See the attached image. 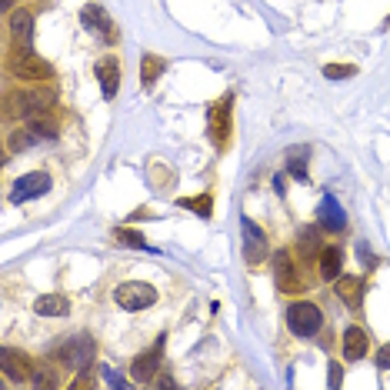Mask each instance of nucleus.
Instances as JSON below:
<instances>
[{
    "label": "nucleus",
    "instance_id": "5701e85b",
    "mask_svg": "<svg viewBox=\"0 0 390 390\" xmlns=\"http://www.w3.org/2000/svg\"><path fill=\"white\" fill-rule=\"evenodd\" d=\"M10 27H14L17 37H24L27 40L30 37V30H33V17L27 14V10H20V14H14V20H10Z\"/></svg>",
    "mask_w": 390,
    "mask_h": 390
},
{
    "label": "nucleus",
    "instance_id": "1a4fd4ad",
    "mask_svg": "<svg viewBox=\"0 0 390 390\" xmlns=\"http://www.w3.org/2000/svg\"><path fill=\"white\" fill-rule=\"evenodd\" d=\"M17 100V110H20V117H44L47 107H50V93H44V90H33V93H20V97H14Z\"/></svg>",
    "mask_w": 390,
    "mask_h": 390
},
{
    "label": "nucleus",
    "instance_id": "7ed1b4c3",
    "mask_svg": "<svg viewBox=\"0 0 390 390\" xmlns=\"http://www.w3.org/2000/svg\"><path fill=\"white\" fill-rule=\"evenodd\" d=\"M287 324L290 330L297 333V337H314L317 330L324 327V314H320V307L317 303H294L290 310H287Z\"/></svg>",
    "mask_w": 390,
    "mask_h": 390
},
{
    "label": "nucleus",
    "instance_id": "c85d7f7f",
    "mask_svg": "<svg viewBox=\"0 0 390 390\" xmlns=\"http://www.w3.org/2000/svg\"><path fill=\"white\" fill-rule=\"evenodd\" d=\"M14 7V0H3V10H10Z\"/></svg>",
    "mask_w": 390,
    "mask_h": 390
},
{
    "label": "nucleus",
    "instance_id": "dca6fc26",
    "mask_svg": "<svg viewBox=\"0 0 390 390\" xmlns=\"http://www.w3.org/2000/svg\"><path fill=\"white\" fill-rule=\"evenodd\" d=\"M80 20H84V27L93 30V33H110V17H107V10L97 7V3H87V7L80 10Z\"/></svg>",
    "mask_w": 390,
    "mask_h": 390
},
{
    "label": "nucleus",
    "instance_id": "b1692460",
    "mask_svg": "<svg viewBox=\"0 0 390 390\" xmlns=\"http://www.w3.org/2000/svg\"><path fill=\"white\" fill-rule=\"evenodd\" d=\"M324 74H327L330 80H344V77L357 74V67H350V63H327V67H324Z\"/></svg>",
    "mask_w": 390,
    "mask_h": 390
},
{
    "label": "nucleus",
    "instance_id": "423d86ee",
    "mask_svg": "<svg viewBox=\"0 0 390 390\" xmlns=\"http://www.w3.org/2000/svg\"><path fill=\"white\" fill-rule=\"evenodd\" d=\"M50 190V174H27L14 183V194L10 200L14 204H24V200H33V197H44Z\"/></svg>",
    "mask_w": 390,
    "mask_h": 390
},
{
    "label": "nucleus",
    "instance_id": "f3484780",
    "mask_svg": "<svg viewBox=\"0 0 390 390\" xmlns=\"http://www.w3.org/2000/svg\"><path fill=\"white\" fill-rule=\"evenodd\" d=\"M273 270H277V284H280V290H300L297 273H294V267H290V254H287V250H280V254L273 257Z\"/></svg>",
    "mask_w": 390,
    "mask_h": 390
},
{
    "label": "nucleus",
    "instance_id": "9d476101",
    "mask_svg": "<svg viewBox=\"0 0 390 390\" xmlns=\"http://www.w3.org/2000/svg\"><path fill=\"white\" fill-rule=\"evenodd\" d=\"M230 100L234 97H224L220 104L210 110V134H213V140L224 147L227 144V130H230Z\"/></svg>",
    "mask_w": 390,
    "mask_h": 390
},
{
    "label": "nucleus",
    "instance_id": "2eb2a0df",
    "mask_svg": "<svg viewBox=\"0 0 390 390\" xmlns=\"http://www.w3.org/2000/svg\"><path fill=\"white\" fill-rule=\"evenodd\" d=\"M367 333L360 327H347L344 330V357L347 360H360L363 354H367Z\"/></svg>",
    "mask_w": 390,
    "mask_h": 390
},
{
    "label": "nucleus",
    "instance_id": "393cba45",
    "mask_svg": "<svg viewBox=\"0 0 390 390\" xmlns=\"http://www.w3.org/2000/svg\"><path fill=\"white\" fill-rule=\"evenodd\" d=\"M54 384H57V377L47 367H33V387H54Z\"/></svg>",
    "mask_w": 390,
    "mask_h": 390
},
{
    "label": "nucleus",
    "instance_id": "4be33fe9",
    "mask_svg": "<svg viewBox=\"0 0 390 390\" xmlns=\"http://www.w3.org/2000/svg\"><path fill=\"white\" fill-rule=\"evenodd\" d=\"M114 234H117V240H120V243H127V247H137V250H150V254H157V250L150 247L147 240L140 237L137 230H130V227H117Z\"/></svg>",
    "mask_w": 390,
    "mask_h": 390
},
{
    "label": "nucleus",
    "instance_id": "a878e982",
    "mask_svg": "<svg viewBox=\"0 0 390 390\" xmlns=\"http://www.w3.org/2000/svg\"><path fill=\"white\" fill-rule=\"evenodd\" d=\"M377 367H380V370H390V344H384L377 350Z\"/></svg>",
    "mask_w": 390,
    "mask_h": 390
},
{
    "label": "nucleus",
    "instance_id": "f257e3e1",
    "mask_svg": "<svg viewBox=\"0 0 390 390\" xmlns=\"http://www.w3.org/2000/svg\"><path fill=\"white\" fill-rule=\"evenodd\" d=\"M93 354H97V344L90 340V333H74L70 340H63L57 357H60L63 367L84 374V370H90V363H93Z\"/></svg>",
    "mask_w": 390,
    "mask_h": 390
},
{
    "label": "nucleus",
    "instance_id": "f03ea898",
    "mask_svg": "<svg viewBox=\"0 0 390 390\" xmlns=\"http://www.w3.org/2000/svg\"><path fill=\"white\" fill-rule=\"evenodd\" d=\"M114 300H117V307L134 314V310H147V307L157 303V290L150 284H140V280H127V284H120L114 290Z\"/></svg>",
    "mask_w": 390,
    "mask_h": 390
},
{
    "label": "nucleus",
    "instance_id": "bb28decb",
    "mask_svg": "<svg viewBox=\"0 0 390 390\" xmlns=\"http://www.w3.org/2000/svg\"><path fill=\"white\" fill-rule=\"evenodd\" d=\"M104 380H107V384H114V387H123V377H117L110 367H104Z\"/></svg>",
    "mask_w": 390,
    "mask_h": 390
},
{
    "label": "nucleus",
    "instance_id": "20e7f679",
    "mask_svg": "<svg viewBox=\"0 0 390 390\" xmlns=\"http://www.w3.org/2000/svg\"><path fill=\"white\" fill-rule=\"evenodd\" d=\"M14 74L20 77V80H47L54 70H50V63H47L44 57L30 54L27 47H24V50L14 57Z\"/></svg>",
    "mask_w": 390,
    "mask_h": 390
},
{
    "label": "nucleus",
    "instance_id": "a211bd4d",
    "mask_svg": "<svg viewBox=\"0 0 390 390\" xmlns=\"http://www.w3.org/2000/svg\"><path fill=\"white\" fill-rule=\"evenodd\" d=\"M337 297L344 300L347 307H360L363 300V284L357 277H337Z\"/></svg>",
    "mask_w": 390,
    "mask_h": 390
},
{
    "label": "nucleus",
    "instance_id": "9b49d317",
    "mask_svg": "<svg viewBox=\"0 0 390 390\" xmlns=\"http://www.w3.org/2000/svg\"><path fill=\"white\" fill-rule=\"evenodd\" d=\"M97 80H100V90H104V97H117V87H120V67L114 57H104L97 63Z\"/></svg>",
    "mask_w": 390,
    "mask_h": 390
},
{
    "label": "nucleus",
    "instance_id": "412c9836",
    "mask_svg": "<svg viewBox=\"0 0 390 390\" xmlns=\"http://www.w3.org/2000/svg\"><path fill=\"white\" fill-rule=\"evenodd\" d=\"M160 74H164V60L153 57V54H144V63H140V77H144V84L150 87Z\"/></svg>",
    "mask_w": 390,
    "mask_h": 390
},
{
    "label": "nucleus",
    "instance_id": "4468645a",
    "mask_svg": "<svg viewBox=\"0 0 390 390\" xmlns=\"http://www.w3.org/2000/svg\"><path fill=\"white\" fill-rule=\"evenodd\" d=\"M340 267H344V250L340 247H324L320 250V277L324 280H337Z\"/></svg>",
    "mask_w": 390,
    "mask_h": 390
},
{
    "label": "nucleus",
    "instance_id": "f8f14e48",
    "mask_svg": "<svg viewBox=\"0 0 390 390\" xmlns=\"http://www.w3.org/2000/svg\"><path fill=\"white\" fill-rule=\"evenodd\" d=\"M33 314L37 317H67L70 314V300L60 297V294H44L33 303Z\"/></svg>",
    "mask_w": 390,
    "mask_h": 390
},
{
    "label": "nucleus",
    "instance_id": "cd10ccee",
    "mask_svg": "<svg viewBox=\"0 0 390 390\" xmlns=\"http://www.w3.org/2000/svg\"><path fill=\"white\" fill-rule=\"evenodd\" d=\"M340 370H344L340 363H330V387H337V384H340Z\"/></svg>",
    "mask_w": 390,
    "mask_h": 390
},
{
    "label": "nucleus",
    "instance_id": "0eeeda50",
    "mask_svg": "<svg viewBox=\"0 0 390 390\" xmlns=\"http://www.w3.org/2000/svg\"><path fill=\"white\" fill-rule=\"evenodd\" d=\"M267 254V240L260 234V227L250 220V217H243V257H247V264H260Z\"/></svg>",
    "mask_w": 390,
    "mask_h": 390
},
{
    "label": "nucleus",
    "instance_id": "39448f33",
    "mask_svg": "<svg viewBox=\"0 0 390 390\" xmlns=\"http://www.w3.org/2000/svg\"><path fill=\"white\" fill-rule=\"evenodd\" d=\"M0 367H3V377L7 380H27L30 374H33V367H30V357L27 354H20V350H14V347H3L0 350Z\"/></svg>",
    "mask_w": 390,
    "mask_h": 390
},
{
    "label": "nucleus",
    "instance_id": "6e6552de",
    "mask_svg": "<svg viewBox=\"0 0 390 390\" xmlns=\"http://www.w3.org/2000/svg\"><path fill=\"white\" fill-rule=\"evenodd\" d=\"M160 350H164V344L157 340V344L150 347L147 354H140V357L130 363V374H134L140 384H150V380L157 377V367H160Z\"/></svg>",
    "mask_w": 390,
    "mask_h": 390
},
{
    "label": "nucleus",
    "instance_id": "ddd939ff",
    "mask_svg": "<svg viewBox=\"0 0 390 390\" xmlns=\"http://www.w3.org/2000/svg\"><path fill=\"white\" fill-rule=\"evenodd\" d=\"M317 217H320V224L330 227V230H344L347 227V217H344V207L333 200V197H324L320 200V210H317Z\"/></svg>",
    "mask_w": 390,
    "mask_h": 390
},
{
    "label": "nucleus",
    "instance_id": "aec40b11",
    "mask_svg": "<svg viewBox=\"0 0 390 390\" xmlns=\"http://www.w3.org/2000/svg\"><path fill=\"white\" fill-rule=\"evenodd\" d=\"M177 207H187V210H194V213H200V217H210V210H213V200H210V194H200V197H180Z\"/></svg>",
    "mask_w": 390,
    "mask_h": 390
},
{
    "label": "nucleus",
    "instance_id": "6ab92c4d",
    "mask_svg": "<svg viewBox=\"0 0 390 390\" xmlns=\"http://www.w3.org/2000/svg\"><path fill=\"white\" fill-rule=\"evenodd\" d=\"M307 157H310L307 147H290L287 150V170H290L300 183H310V177H307Z\"/></svg>",
    "mask_w": 390,
    "mask_h": 390
}]
</instances>
